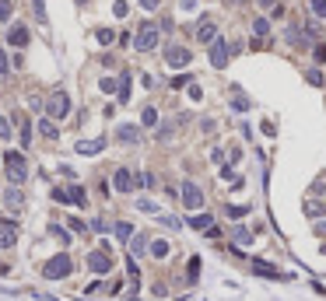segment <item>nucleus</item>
<instances>
[{"label":"nucleus","mask_w":326,"mask_h":301,"mask_svg":"<svg viewBox=\"0 0 326 301\" xmlns=\"http://www.w3.org/2000/svg\"><path fill=\"white\" fill-rule=\"evenodd\" d=\"M316 60H319V63L326 60V46H316Z\"/></svg>","instance_id":"48"},{"label":"nucleus","mask_w":326,"mask_h":301,"mask_svg":"<svg viewBox=\"0 0 326 301\" xmlns=\"http://www.w3.org/2000/svg\"><path fill=\"white\" fill-rule=\"evenodd\" d=\"M14 242H18V224L0 221V249H14Z\"/></svg>","instance_id":"9"},{"label":"nucleus","mask_w":326,"mask_h":301,"mask_svg":"<svg viewBox=\"0 0 326 301\" xmlns=\"http://www.w3.org/2000/svg\"><path fill=\"white\" fill-rule=\"evenodd\" d=\"M253 32H256V35H266V32H270V21H266V18H256V21H253Z\"/></svg>","instance_id":"29"},{"label":"nucleus","mask_w":326,"mask_h":301,"mask_svg":"<svg viewBox=\"0 0 326 301\" xmlns=\"http://www.w3.org/2000/svg\"><path fill=\"white\" fill-rule=\"evenodd\" d=\"M133 186H155V175L151 172H140L137 179H133Z\"/></svg>","instance_id":"30"},{"label":"nucleus","mask_w":326,"mask_h":301,"mask_svg":"<svg viewBox=\"0 0 326 301\" xmlns=\"http://www.w3.org/2000/svg\"><path fill=\"white\" fill-rule=\"evenodd\" d=\"M197 273H200V259H189V284H197Z\"/></svg>","instance_id":"36"},{"label":"nucleus","mask_w":326,"mask_h":301,"mask_svg":"<svg viewBox=\"0 0 326 301\" xmlns=\"http://www.w3.org/2000/svg\"><path fill=\"white\" fill-rule=\"evenodd\" d=\"M39 133H42V137H49V140H56V137H60V130H56V123H53V119H39Z\"/></svg>","instance_id":"18"},{"label":"nucleus","mask_w":326,"mask_h":301,"mask_svg":"<svg viewBox=\"0 0 326 301\" xmlns=\"http://www.w3.org/2000/svg\"><path fill=\"white\" fill-rule=\"evenodd\" d=\"M116 238H123V242H126V238H133V228H130L126 221H120V224H116Z\"/></svg>","instance_id":"26"},{"label":"nucleus","mask_w":326,"mask_h":301,"mask_svg":"<svg viewBox=\"0 0 326 301\" xmlns=\"http://www.w3.org/2000/svg\"><path fill=\"white\" fill-rule=\"evenodd\" d=\"M4 196H7V203H11V207H21V200H25V196H21V189H18V186H11V189H7V193H4Z\"/></svg>","instance_id":"24"},{"label":"nucleus","mask_w":326,"mask_h":301,"mask_svg":"<svg viewBox=\"0 0 326 301\" xmlns=\"http://www.w3.org/2000/svg\"><path fill=\"white\" fill-rule=\"evenodd\" d=\"M137 210H144V214H158V207L151 200H137Z\"/></svg>","instance_id":"33"},{"label":"nucleus","mask_w":326,"mask_h":301,"mask_svg":"<svg viewBox=\"0 0 326 301\" xmlns=\"http://www.w3.org/2000/svg\"><path fill=\"white\" fill-rule=\"evenodd\" d=\"M309 4H312V14H316V18H326V0H309Z\"/></svg>","instance_id":"31"},{"label":"nucleus","mask_w":326,"mask_h":301,"mask_svg":"<svg viewBox=\"0 0 326 301\" xmlns=\"http://www.w3.org/2000/svg\"><path fill=\"white\" fill-rule=\"evenodd\" d=\"M46 116L49 119H67L70 116V95L67 91H53L46 102Z\"/></svg>","instance_id":"3"},{"label":"nucleus","mask_w":326,"mask_h":301,"mask_svg":"<svg viewBox=\"0 0 326 301\" xmlns=\"http://www.w3.org/2000/svg\"><path fill=\"white\" fill-rule=\"evenodd\" d=\"M232 105H235L239 112H246V109H249V98H246V95H235V98H232Z\"/></svg>","instance_id":"32"},{"label":"nucleus","mask_w":326,"mask_h":301,"mask_svg":"<svg viewBox=\"0 0 326 301\" xmlns=\"http://www.w3.org/2000/svg\"><path fill=\"white\" fill-rule=\"evenodd\" d=\"M235 242H242V245H249V242H253V231H246L242 224H239V228H235Z\"/></svg>","instance_id":"27"},{"label":"nucleus","mask_w":326,"mask_h":301,"mask_svg":"<svg viewBox=\"0 0 326 301\" xmlns=\"http://www.w3.org/2000/svg\"><path fill=\"white\" fill-rule=\"evenodd\" d=\"M147 245H151V242H147L144 235H133V238H130V259H137V256H144V249H147Z\"/></svg>","instance_id":"14"},{"label":"nucleus","mask_w":326,"mask_h":301,"mask_svg":"<svg viewBox=\"0 0 326 301\" xmlns=\"http://www.w3.org/2000/svg\"><path fill=\"white\" fill-rule=\"evenodd\" d=\"M228 53H232L228 42H225V39H214V42H211V67H214V70L228 67Z\"/></svg>","instance_id":"8"},{"label":"nucleus","mask_w":326,"mask_h":301,"mask_svg":"<svg viewBox=\"0 0 326 301\" xmlns=\"http://www.w3.org/2000/svg\"><path fill=\"white\" fill-rule=\"evenodd\" d=\"M11 11H14V7H11V0H0V21H7V18H11Z\"/></svg>","instance_id":"35"},{"label":"nucleus","mask_w":326,"mask_h":301,"mask_svg":"<svg viewBox=\"0 0 326 301\" xmlns=\"http://www.w3.org/2000/svg\"><path fill=\"white\" fill-rule=\"evenodd\" d=\"M211 224H214L211 214H197V217H189V228H197V231H211Z\"/></svg>","instance_id":"16"},{"label":"nucleus","mask_w":326,"mask_h":301,"mask_svg":"<svg viewBox=\"0 0 326 301\" xmlns=\"http://www.w3.org/2000/svg\"><path fill=\"white\" fill-rule=\"evenodd\" d=\"M116 140H120V144H137V140H140V126L123 123L120 130H116Z\"/></svg>","instance_id":"10"},{"label":"nucleus","mask_w":326,"mask_h":301,"mask_svg":"<svg viewBox=\"0 0 326 301\" xmlns=\"http://www.w3.org/2000/svg\"><path fill=\"white\" fill-rule=\"evenodd\" d=\"M189 60H193V53H189L186 46H169V49H165V63L175 67V70H179V67H189Z\"/></svg>","instance_id":"7"},{"label":"nucleus","mask_w":326,"mask_h":301,"mask_svg":"<svg viewBox=\"0 0 326 301\" xmlns=\"http://www.w3.org/2000/svg\"><path fill=\"white\" fill-rule=\"evenodd\" d=\"M102 91H116V81L112 77H102Z\"/></svg>","instance_id":"43"},{"label":"nucleus","mask_w":326,"mask_h":301,"mask_svg":"<svg viewBox=\"0 0 326 301\" xmlns=\"http://www.w3.org/2000/svg\"><path fill=\"white\" fill-rule=\"evenodd\" d=\"M102 147H106V140H102V137H98V140H81V144H78V154H98Z\"/></svg>","instance_id":"15"},{"label":"nucleus","mask_w":326,"mask_h":301,"mask_svg":"<svg viewBox=\"0 0 326 301\" xmlns=\"http://www.w3.org/2000/svg\"><path fill=\"white\" fill-rule=\"evenodd\" d=\"M253 270H256L260 277H274V280H280V273H277L270 263H263V259H253Z\"/></svg>","instance_id":"17"},{"label":"nucleus","mask_w":326,"mask_h":301,"mask_svg":"<svg viewBox=\"0 0 326 301\" xmlns=\"http://www.w3.org/2000/svg\"><path fill=\"white\" fill-rule=\"evenodd\" d=\"M140 7H147V11H158V0H140Z\"/></svg>","instance_id":"47"},{"label":"nucleus","mask_w":326,"mask_h":301,"mask_svg":"<svg viewBox=\"0 0 326 301\" xmlns=\"http://www.w3.org/2000/svg\"><path fill=\"white\" fill-rule=\"evenodd\" d=\"M7 70H11V60H7L4 49H0V77H7Z\"/></svg>","instance_id":"34"},{"label":"nucleus","mask_w":326,"mask_h":301,"mask_svg":"<svg viewBox=\"0 0 326 301\" xmlns=\"http://www.w3.org/2000/svg\"><path fill=\"white\" fill-rule=\"evenodd\" d=\"M305 214L309 217H323L326 214V203L323 200H305Z\"/></svg>","instance_id":"19"},{"label":"nucleus","mask_w":326,"mask_h":301,"mask_svg":"<svg viewBox=\"0 0 326 301\" xmlns=\"http://www.w3.org/2000/svg\"><path fill=\"white\" fill-rule=\"evenodd\" d=\"M179 200L186 203V210H200V207H203V193H200L197 182H189V179H186L183 189H179Z\"/></svg>","instance_id":"6"},{"label":"nucleus","mask_w":326,"mask_h":301,"mask_svg":"<svg viewBox=\"0 0 326 301\" xmlns=\"http://www.w3.org/2000/svg\"><path fill=\"white\" fill-rule=\"evenodd\" d=\"M186 84H193V81L186 77V74H183V77H175V81H172V88H186Z\"/></svg>","instance_id":"46"},{"label":"nucleus","mask_w":326,"mask_h":301,"mask_svg":"<svg viewBox=\"0 0 326 301\" xmlns=\"http://www.w3.org/2000/svg\"><path fill=\"white\" fill-rule=\"evenodd\" d=\"M67 200H70V203H78V207L88 203V196H84V189H81V186H70V189H67Z\"/></svg>","instance_id":"20"},{"label":"nucleus","mask_w":326,"mask_h":301,"mask_svg":"<svg viewBox=\"0 0 326 301\" xmlns=\"http://www.w3.org/2000/svg\"><path fill=\"white\" fill-rule=\"evenodd\" d=\"M161 224H165V228H172V231H175V228H183L179 217H161Z\"/></svg>","instance_id":"39"},{"label":"nucleus","mask_w":326,"mask_h":301,"mask_svg":"<svg viewBox=\"0 0 326 301\" xmlns=\"http://www.w3.org/2000/svg\"><path fill=\"white\" fill-rule=\"evenodd\" d=\"M151 256H155V259H169V242H161V238L151 242Z\"/></svg>","instance_id":"22"},{"label":"nucleus","mask_w":326,"mask_h":301,"mask_svg":"<svg viewBox=\"0 0 326 301\" xmlns=\"http://www.w3.org/2000/svg\"><path fill=\"white\" fill-rule=\"evenodd\" d=\"M53 235H56V238H60V242H70V235H67L63 228H56V224H53Z\"/></svg>","instance_id":"45"},{"label":"nucleus","mask_w":326,"mask_h":301,"mask_svg":"<svg viewBox=\"0 0 326 301\" xmlns=\"http://www.w3.org/2000/svg\"><path fill=\"white\" fill-rule=\"evenodd\" d=\"M4 168H7L11 186H21L28 179V165H25V158L18 154V150H4Z\"/></svg>","instance_id":"1"},{"label":"nucleus","mask_w":326,"mask_h":301,"mask_svg":"<svg viewBox=\"0 0 326 301\" xmlns=\"http://www.w3.org/2000/svg\"><path fill=\"white\" fill-rule=\"evenodd\" d=\"M112 14H116V18H123V14H126V4H123V0H116V7H112Z\"/></svg>","instance_id":"42"},{"label":"nucleus","mask_w":326,"mask_h":301,"mask_svg":"<svg viewBox=\"0 0 326 301\" xmlns=\"http://www.w3.org/2000/svg\"><path fill=\"white\" fill-rule=\"evenodd\" d=\"M7 42H11L14 49H21V46H28V28H25V25H14L11 32H7Z\"/></svg>","instance_id":"13"},{"label":"nucleus","mask_w":326,"mask_h":301,"mask_svg":"<svg viewBox=\"0 0 326 301\" xmlns=\"http://www.w3.org/2000/svg\"><path fill=\"white\" fill-rule=\"evenodd\" d=\"M88 270H92V273H109V270H112V256H109L106 245L95 249V252H88Z\"/></svg>","instance_id":"5"},{"label":"nucleus","mask_w":326,"mask_h":301,"mask_svg":"<svg viewBox=\"0 0 326 301\" xmlns=\"http://www.w3.org/2000/svg\"><path fill=\"white\" fill-rule=\"evenodd\" d=\"M260 7H277V0H260Z\"/></svg>","instance_id":"49"},{"label":"nucleus","mask_w":326,"mask_h":301,"mask_svg":"<svg viewBox=\"0 0 326 301\" xmlns=\"http://www.w3.org/2000/svg\"><path fill=\"white\" fill-rule=\"evenodd\" d=\"M197 39H200V42H214V39H217V25H214L211 18H203V21L197 25Z\"/></svg>","instance_id":"12"},{"label":"nucleus","mask_w":326,"mask_h":301,"mask_svg":"<svg viewBox=\"0 0 326 301\" xmlns=\"http://www.w3.org/2000/svg\"><path fill=\"white\" fill-rule=\"evenodd\" d=\"M70 270H74L70 256H67V252H56L53 259L42 263V277H46V280H60V277H67V273H70Z\"/></svg>","instance_id":"2"},{"label":"nucleus","mask_w":326,"mask_h":301,"mask_svg":"<svg viewBox=\"0 0 326 301\" xmlns=\"http://www.w3.org/2000/svg\"><path fill=\"white\" fill-rule=\"evenodd\" d=\"M112 186H116V193H130V189H133V175H130V168H116Z\"/></svg>","instance_id":"11"},{"label":"nucleus","mask_w":326,"mask_h":301,"mask_svg":"<svg viewBox=\"0 0 326 301\" xmlns=\"http://www.w3.org/2000/svg\"><path fill=\"white\" fill-rule=\"evenodd\" d=\"M133 46H137L140 53H147V49H155V46H158V25H151V21H144V25H140V32H137V39H133Z\"/></svg>","instance_id":"4"},{"label":"nucleus","mask_w":326,"mask_h":301,"mask_svg":"<svg viewBox=\"0 0 326 301\" xmlns=\"http://www.w3.org/2000/svg\"><path fill=\"white\" fill-rule=\"evenodd\" d=\"M95 39L102 42V46H109V42L116 39V32H112V28H98V32H95Z\"/></svg>","instance_id":"25"},{"label":"nucleus","mask_w":326,"mask_h":301,"mask_svg":"<svg viewBox=\"0 0 326 301\" xmlns=\"http://www.w3.org/2000/svg\"><path fill=\"white\" fill-rule=\"evenodd\" d=\"M126 270H130V280H137V277H140V270H137V263H133V259L126 263Z\"/></svg>","instance_id":"44"},{"label":"nucleus","mask_w":326,"mask_h":301,"mask_svg":"<svg viewBox=\"0 0 326 301\" xmlns=\"http://www.w3.org/2000/svg\"><path fill=\"white\" fill-rule=\"evenodd\" d=\"M11 133H14V130H11V119L0 116V140H11Z\"/></svg>","instance_id":"28"},{"label":"nucleus","mask_w":326,"mask_h":301,"mask_svg":"<svg viewBox=\"0 0 326 301\" xmlns=\"http://www.w3.org/2000/svg\"><path fill=\"white\" fill-rule=\"evenodd\" d=\"M249 214V207L242 203V207H228V217H246Z\"/></svg>","instance_id":"37"},{"label":"nucleus","mask_w":326,"mask_h":301,"mask_svg":"<svg viewBox=\"0 0 326 301\" xmlns=\"http://www.w3.org/2000/svg\"><path fill=\"white\" fill-rule=\"evenodd\" d=\"M305 77H309V84H316V88L323 84V74H319V70H309V74H305Z\"/></svg>","instance_id":"38"},{"label":"nucleus","mask_w":326,"mask_h":301,"mask_svg":"<svg viewBox=\"0 0 326 301\" xmlns=\"http://www.w3.org/2000/svg\"><path fill=\"white\" fill-rule=\"evenodd\" d=\"M323 252H326V245H323Z\"/></svg>","instance_id":"50"},{"label":"nucleus","mask_w":326,"mask_h":301,"mask_svg":"<svg viewBox=\"0 0 326 301\" xmlns=\"http://www.w3.org/2000/svg\"><path fill=\"white\" fill-rule=\"evenodd\" d=\"M120 102H130V74H123L120 77V95H116Z\"/></svg>","instance_id":"23"},{"label":"nucleus","mask_w":326,"mask_h":301,"mask_svg":"<svg viewBox=\"0 0 326 301\" xmlns=\"http://www.w3.org/2000/svg\"><path fill=\"white\" fill-rule=\"evenodd\" d=\"M35 18H39L42 25H46V7H42V0H35Z\"/></svg>","instance_id":"40"},{"label":"nucleus","mask_w":326,"mask_h":301,"mask_svg":"<svg viewBox=\"0 0 326 301\" xmlns=\"http://www.w3.org/2000/svg\"><path fill=\"white\" fill-rule=\"evenodd\" d=\"M21 144H25V147L32 144V126H21Z\"/></svg>","instance_id":"41"},{"label":"nucleus","mask_w":326,"mask_h":301,"mask_svg":"<svg viewBox=\"0 0 326 301\" xmlns=\"http://www.w3.org/2000/svg\"><path fill=\"white\" fill-rule=\"evenodd\" d=\"M158 123V109H155V105H147V109L140 112V126H155Z\"/></svg>","instance_id":"21"}]
</instances>
